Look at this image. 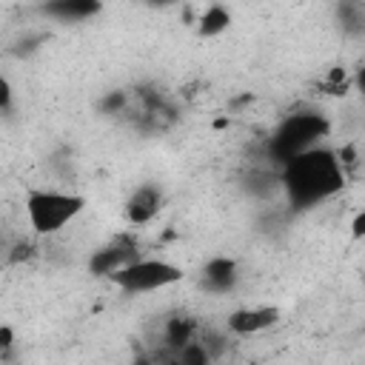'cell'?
Instances as JSON below:
<instances>
[{"instance_id":"obj_1","label":"cell","mask_w":365,"mask_h":365,"mask_svg":"<svg viewBox=\"0 0 365 365\" xmlns=\"http://www.w3.org/2000/svg\"><path fill=\"white\" fill-rule=\"evenodd\" d=\"M279 165L282 168H279L277 180H279L285 200L294 208L319 205V202L331 200L334 194H339L345 185V168L339 163V154L319 143L288 157Z\"/></svg>"},{"instance_id":"obj_2","label":"cell","mask_w":365,"mask_h":365,"mask_svg":"<svg viewBox=\"0 0 365 365\" xmlns=\"http://www.w3.org/2000/svg\"><path fill=\"white\" fill-rule=\"evenodd\" d=\"M86 208V197L74 191H57V188H34L26 194L23 211L29 220V228L37 237H54L66 225H71Z\"/></svg>"},{"instance_id":"obj_3","label":"cell","mask_w":365,"mask_h":365,"mask_svg":"<svg viewBox=\"0 0 365 365\" xmlns=\"http://www.w3.org/2000/svg\"><path fill=\"white\" fill-rule=\"evenodd\" d=\"M185 274L180 265H174L171 259H160V257H134L131 262H125L123 268L111 271L106 279L123 291V294H148V291H160L168 288L174 282H180Z\"/></svg>"},{"instance_id":"obj_4","label":"cell","mask_w":365,"mask_h":365,"mask_svg":"<svg viewBox=\"0 0 365 365\" xmlns=\"http://www.w3.org/2000/svg\"><path fill=\"white\" fill-rule=\"evenodd\" d=\"M328 134V120L322 114L314 111H302V114H288L277 131L268 140V151L277 163H285L288 157L317 145L322 137Z\"/></svg>"},{"instance_id":"obj_5","label":"cell","mask_w":365,"mask_h":365,"mask_svg":"<svg viewBox=\"0 0 365 365\" xmlns=\"http://www.w3.org/2000/svg\"><path fill=\"white\" fill-rule=\"evenodd\" d=\"M279 311L274 305H254V308H237L225 317V331L234 336H254L277 325Z\"/></svg>"},{"instance_id":"obj_6","label":"cell","mask_w":365,"mask_h":365,"mask_svg":"<svg viewBox=\"0 0 365 365\" xmlns=\"http://www.w3.org/2000/svg\"><path fill=\"white\" fill-rule=\"evenodd\" d=\"M160 208H163V191L154 182H143L125 200V220L131 225H145L160 214Z\"/></svg>"},{"instance_id":"obj_7","label":"cell","mask_w":365,"mask_h":365,"mask_svg":"<svg viewBox=\"0 0 365 365\" xmlns=\"http://www.w3.org/2000/svg\"><path fill=\"white\" fill-rule=\"evenodd\" d=\"M240 282V268L231 257H211L202 265V288L211 294H231Z\"/></svg>"},{"instance_id":"obj_8","label":"cell","mask_w":365,"mask_h":365,"mask_svg":"<svg viewBox=\"0 0 365 365\" xmlns=\"http://www.w3.org/2000/svg\"><path fill=\"white\" fill-rule=\"evenodd\" d=\"M134 257H137V248H134L131 242H111V245L97 248V251L91 254L88 271H91L94 277H108L111 271L123 268V265L131 262Z\"/></svg>"},{"instance_id":"obj_9","label":"cell","mask_w":365,"mask_h":365,"mask_svg":"<svg viewBox=\"0 0 365 365\" xmlns=\"http://www.w3.org/2000/svg\"><path fill=\"white\" fill-rule=\"evenodd\" d=\"M103 9L100 0H46L40 6V11L46 17H54L60 23H77V20H88Z\"/></svg>"},{"instance_id":"obj_10","label":"cell","mask_w":365,"mask_h":365,"mask_svg":"<svg viewBox=\"0 0 365 365\" xmlns=\"http://www.w3.org/2000/svg\"><path fill=\"white\" fill-rule=\"evenodd\" d=\"M228 26H231V11H228L225 6H220V3H214V6H208V9L200 14V20H197V34L205 37V40H211V37H220L222 31H228Z\"/></svg>"},{"instance_id":"obj_11","label":"cell","mask_w":365,"mask_h":365,"mask_svg":"<svg viewBox=\"0 0 365 365\" xmlns=\"http://www.w3.org/2000/svg\"><path fill=\"white\" fill-rule=\"evenodd\" d=\"M194 334H197V328H194V322H191L188 317H171V319L163 322V342H165L174 354H177L185 342H191Z\"/></svg>"},{"instance_id":"obj_12","label":"cell","mask_w":365,"mask_h":365,"mask_svg":"<svg viewBox=\"0 0 365 365\" xmlns=\"http://www.w3.org/2000/svg\"><path fill=\"white\" fill-rule=\"evenodd\" d=\"M174 356H177L182 365H208V362H211V356L205 354V348H202L197 339L185 342V345H182V348H180Z\"/></svg>"},{"instance_id":"obj_13","label":"cell","mask_w":365,"mask_h":365,"mask_svg":"<svg viewBox=\"0 0 365 365\" xmlns=\"http://www.w3.org/2000/svg\"><path fill=\"white\" fill-rule=\"evenodd\" d=\"M202 348H205V354L211 356V359H217L220 354H222V348H225V342H228V336L225 334H217V331H205L200 339H197Z\"/></svg>"},{"instance_id":"obj_14","label":"cell","mask_w":365,"mask_h":365,"mask_svg":"<svg viewBox=\"0 0 365 365\" xmlns=\"http://www.w3.org/2000/svg\"><path fill=\"white\" fill-rule=\"evenodd\" d=\"M11 103H14V88H11L9 77H6V74H0V111H9V108H11Z\"/></svg>"},{"instance_id":"obj_15","label":"cell","mask_w":365,"mask_h":365,"mask_svg":"<svg viewBox=\"0 0 365 365\" xmlns=\"http://www.w3.org/2000/svg\"><path fill=\"white\" fill-rule=\"evenodd\" d=\"M14 345V328L11 325H0V354H9Z\"/></svg>"},{"instance_id":"obj_16","label":"cell","mask_w":365,"mask_h":365,"mask_svg":"<svg viewBox=\"0 0 365 365\" xmlns=\"http://www.w3.org/2000/svg\"><path fill=\"white\" fill-rule=\"evenodd\" d=\"M362 222H365V217L356 214V220H354V237H362Z\"/></svg>"},{"instance_id":"obj_17","label":"cell","mask_w":365,"mask_h":365,"mask_svg":"<svg viewBox=\"0 0 365 365\" xmlns=\"http://www.w3.org/2000/svg\"><path fill=\"white\" fill-rule=\"evenodd\" d=\"M148 3H154V6H171V3H177V0H148Z\"/></svg>"}]
</instances>
